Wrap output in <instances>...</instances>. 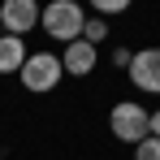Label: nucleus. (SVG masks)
<instances>
[{"instance_id":"f257e3e1","label":"nucleus","mask_w":160,"mask_h":160,"mask_svg":"<svg viewBox=\"0 0 160 160\" xmlns=\"http://www.w3.org/2000/svg\"><path fill=\"white\" fill-rule=\"evenodd\" d=\"M39 22H43V30L52 35L56 43H74V39H82L87 13H82L78 0H52V4L39 9Z\"/></svg>"},{"instance_id":"f03ea898","label":"nucleus","mask_w":160,"mask_h":160,"mask_svg":"<svg viewBox=\"0 0 160 160\" xmlns=\"http://www.w3.org/2000/svg\"><path fill=\"white\" fill-rule=\"evenodd\" d=\"M61 56H52V52H30L26 56V65L18 69V78H22V87L26 91H35V95H48L56 82H61Z\"/></svg>"},{"instance_id":"7ed1b4c3","label":"nucleus","mask_w":160,"mask_h":160,"mask_svg":"<svg viewBox=\"0 0 160 160\" xmlns=\"http://www.w3.org/2000/svg\"><path fill=\"white\" fill-rule=\"evenodd\" d=\"M108 126H112V138H121V143H143L147 138V108L134 100H121L108 112Z\"/></svg>"},{"instance_id":"20e7f679","label":"nucleus","mask_w":160,"mask_h":160,"mask_svg":"<svg viewBox=\"0 0 160 160\" xmlns=\"http://www.w3.org/2000/svg\"><path fill=\"white\" fill-rule=\"evenodd\" d=\"M39 26V0H0V30L4 35H26Z\"/></svg>"},{"instance_id":"39448f33","label":"nucleus","mask_w":160,"mask_h":160,"mask_svg":"<svg viewBox=\"0 0 160 160\" xmlns=\"http://www.w3.org/2000/svg\"><path fill=\"white\" fill-rule=\"evenodd\" d=\"M130 82L138 87V91H152V95H160V48H143V52H134L130 61Z\"/></svg>"},{"instance_id":"423d86ee","label":"nucleus","mask_w":160,"mask_h":160,"mask_svg":"<svg viewBox=\"0 0 160 160\" xmlns=\"http://www.w3.org/2000/svg\"><path fill=\"white\" fill-rule=\"evenodd\" d=\"M95 61H100V48H91L87 39H74V43H65V52H61V69L74 74V78H82V74L95 69Z\"/></svg>"},{"instance_id":"0eeeda50","label":"nucleus","mask_w":160,"mask_h":160,"mask_svg":"<svg viewBox=\"0 0 160 160\" xmlns=\"http://www.w3.org/2000/svg\"><path fill=\"white\" fill-rule=\"evenodd\" d=\"M26 43L18 39V35H0V74H18L22 65H26Z\"/></svg>"},{"instance_id":"6e6552de","label":"nucleus","mask_w":160,"mask_h":160,"mask_svg":"<svg viewBox=\"0 0 160 160\" xmlns=\"http://www.w3.org/2000/svg\"><path fill=\"white\" fill-rule=\"evenodd\" d=\"M104 35H108V22H104V18H87V22H82V39H87L91 48L104 43Z\"/></svg>"},{"instance_id":"1a4fd4ad","label":"nucleus","mask_w":160,"mask_h":160,"mask_svg":"<svg viewBox=\"0 0 160 160\" xmlns=\"http://www.w3.org/2000/svg\"><path fill=\"white\" fill-rule=\"evenodd\" d=\"M134 160H160V138H143V143H134Z\"/></svg>"},{"instance_id":"9d476101","label":"nucleus","mask_w":160,"mask_h":160,"mask_svg":"<svg viewBox=\"0 0 160 160\" xmlns=\"http://www.w3.org/2000/svg\"><path fill=\"white\" fill-rule=\"evenodd\" d=\"M91 9H95V13H126V9H130V0H91Z\"/></svg>"},{"instance_id":"9b49d317","label":"nucleus","mask_w":160,"mask_h":160,"mask_svg":"<svg viewBox=\"0 0 160 160\" xmlns=\"http://www.w3.org/2000/svg\"><path fill=\"white\" fill-rule=\"evenodd\" d=\"M134 52H126V48H112V65H121V69H130Z\"/></svg>"},{"instance_id":"f8f14e48","label":"nucleus","mask_w":160,"mask_h":160,"mask_svg":"<svg viewBox=\"0 0 160 160\" xmlns=\"http://www.w3.org/2000/svg\"><path fill=\"white\" fill-rule=\"evenodd\" d=\"M147 134L160 138V108H156V112H147Z\"/></svg>"},{"instance_id":"ddd939ff","label":"nucleus","mask_w":160,"mask_h":160,"mask_svg":"<svg viewBox=\"0 0 160 160\" xmlns=\"http://www.w3.org/2000/svg\"><path fill=\"white\" fill-rule=\"evenodd\" d=\"M0 35H4V30H0Z\"/></svg>"}]
</instances>
